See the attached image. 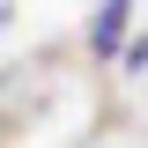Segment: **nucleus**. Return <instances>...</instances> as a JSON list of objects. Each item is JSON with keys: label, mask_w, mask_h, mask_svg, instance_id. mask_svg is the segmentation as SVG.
I'll return each instance as SVG.
<instances>
[{"label": "nucleus", "mask_w": 148, "mask_h": 148, "mask_svg": "<svg viewBox=\"0 0 148 148\" xmlns=\"http://www.w3.org/2000/svg\"><path fill=\"white\" fill-rule=\"evenodd\" d=\"M126 22H133V0H104L89 22V52L96 59H126Z\"/></svg>", "instance_id": "nucleus-1"}, {"label": "nucleus", "mask_w": 148, "mask_h": 148, "mask_svg": "<svg viewBox=\"0 0 148 148\" xmlns=\"http://www.w3.org/2000/svg\"><path fill=\"white\" fill-rule=\"evenodd\" d=\"M126 67H148V37H133V45H126Z\"/></svg>", "instance_id": "nucleus-2"}]
</instances>
